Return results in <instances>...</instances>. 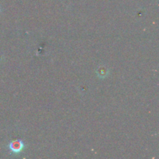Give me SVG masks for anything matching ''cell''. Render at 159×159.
<instances>
[{"label":"cell","mask_w":159,"mask_h":159,"mask_svg":"<svg viewBox=\"0 0 159 159\" xmlns=\"http://www.w3.org/2000/svg\"><path fill=\"white\" fill-rule=\"evenodd\" d=\"M9 148L14 153H20L24 148V144L20 140H16V141H12L9 144Z\"/></svg>","instance_id":"obj_1"},{"label":"cell","mask_w":159,"mask_h":159,"mask_svg":"<svg viewBox=\"0 0 159 159\" xmlns=\"http://www.w3.org/2000/svg\"><path fill=\"white\" fill-rule=\"evenodd\" d=\"M97 74L100 78H105L108 75V71L105 67H99L97 70Z\"/></svg>","instance_id":"obj_2"}]
</instances>
